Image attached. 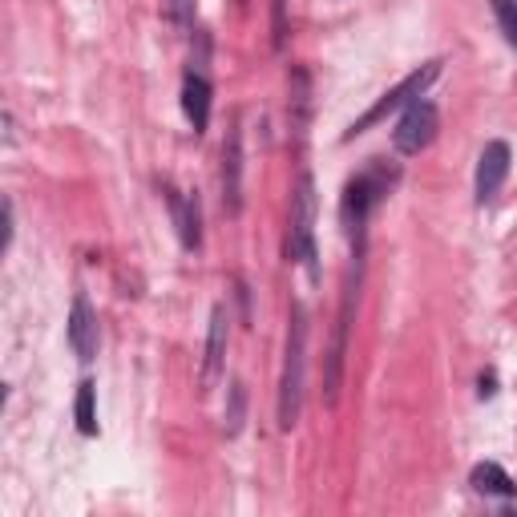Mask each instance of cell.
Wrapping results in <instances>:
<instances>
[{
    "label": "cell",
    "mask_w": 517,
    "mask_h": 517,
    "mask_svg": "<svg viewBox=\"0 0 517 517\" xmlns=\"http://www.w3.org/2000/svg\"><path fill=\"white\" fill-rule=\"evenodd\" d=\"M477 397H481V400H493V397H497V376H493V372H481V376H477Z\"/></svg>",
    "instance_id": "cell-20"
},
{
    "label": "cell",
    "mask_w": 517,
    "mask_h": 517,
    "mask_svg": "<svg viewBox=\"0 0 517 517\" xmlns=\"http://www.w3.org/2000/svg\"><path fill=\"white\" fill-rule=\"evenodd\" d=\"M234 291H239V307H243V324H251V291L243 279H234Z\"/></svg>",
    "instance_id": "cell-22"
},
{
    "label": "cell",
    "mask_w": 517,
    "mask_h": 517,
    "mask_svg": "<svg viewBox=\"0 0 517 517\" xmlns=\"http://www.w3.org/2000/svg\"><path fill=\"white\" fill-rule=\"evenodd\" d=\"M440 129V109L432 106L429 98H417L404 106V114L397 121V129H392V150H397L400 158H417L420 150L432 146V138H437Z\"/></svg>",
    "instance_id": "cell-6"
},
{
    "label": "cell",
    "mask_w": 517,
    "mask_h": 517,
    "mask_svg": "<svg viewBox=\"0 0 517 517\" xmlns=\"http://www.w3.org/2000/svg\"><path fill=\"white\" fill-rule=\"evenodd\" d=\"M304 384H307V312H304V304H291L284 376H279V429L284 432H291L299 425V412H304Z\"/></svg>",
    "instance_id": "cell-2"
},
{
    "label": "cell",
    "mask_w": 517,
    "mask_h": 517,
    "mask_svg": "<svg viewBox=\"0 0 517 517\" xmlns=\"http://www.w3.org/2000/svg\"><path fill=\"white\" fill-rule=\"evenodd\" d=\"M65 336H69V347L73 356H78L81 364H93L98 360V312H93L89 295L86 291H78L73 295V307H69V327H65Z\"/></svg>",
    "instance_id": "cell-10"
},
{
    "label": "cell",
    "mask_w": 517,
    "mask_h": 517,
    "mask_svg": "<svg viewBox=\"0 0 517 517\" xmlns=\"http://www.w3.org/2000/svg\"><path fill=\"white\" fill-rule=\"evenodd\" d=\"M194 13H199V0H166V21H171L178 33L194 29Z\"/></svg>",
    "instance_id": "cell-17"
},
{
    "label": "cell",
    "mask_w": 517,
    "mask_h": 517,
    "mask_svg": "<svg viewBox=\"0 0 517 517\" xmlns=\"http://www.w3.org/2000/svg\"><path fill=\"white\" fill-rule=\"evenodd\" d=\"M469 485H473L477 493H485V497H517L513 477L505 473L497 460H477L473 473H469Z\"/></svg>",
    "instance_id": "cell-14"
},
{
    "label": "cell",
    "mask_w": 517,
    "mask_h": 517,
    "mask_svg": "<svg viewBox=\"0 0 517 517\" xmlns=\"http://www.w3.org/2000/svg\"><path fill=\"white\" fill-rule=\"evenodd\" d=\"M287 118L295 138H307V121H312V73L304 65H291V98H287Z\"/></svg>",
    "instance_id": "cell-13"
},
{
    "label": "cell",
    "mask_w": 517,
    "mask_h": 517,
    "mask_svg": "<svg viewBox=\"0 0 517 517\" xmlns=\"http://www.w3.org/2000/svg\"><path fill=\"white\" fill-rule=\"evenodd\" d=\"M13 234H16V222H13V199H5V251H13Z\"/></svg>",
    "instance_id": "cell-21"
},
{
    "label": "cell",
    "mask_w": 517,
    "mask_h": 517,
    "mask_svg": "<svg viewBox=\"0 0 517 517\" xmlns=\"http://www.w3.org/2000/svg\"><path fill=\"white\" fill-rule=\"evenodd\" d=\"M162 194H166V206H171V219L178 227V239H182V247L191 251H202V199L199 191H174L171 182H162Z\"/></svg>",
    "instance_id": "cell-8"
},
{
    "label": "cell",
    "mask_w": 517,
    "mask_h": 517,
    "mask_svg": "<svg viewBox=\"0 0 517 517\" xmlns=\"http://www.w3.org/2000/svg\"><path fill=\"white\" fill-rule=\"evenodd\" d=\"M287 0H271V45H275V53L287 49Z\"/></svg>",
    "instance_id": "cell-18"
},
{
    "label": "cell",
    "mask_w": 517,
    "mask_h": 517,
    "mask_svg": "<svg viewBox=\"0 0 517 517\" xmlns=\"http://www.w3.org/2000/svg\"><path fill=\"white\" fill-rule=\"evenodd\" d=\"M73 417H78V432H81V437H98V384H93V380H81L78 384Z\"/></svg>",
    "instance_id": "cell-15"
},
{
    "label": "cell",
    "mask_w": 517,
    "mask_h": 517,
    "mask_svg": "<svg viewBox=\"0 0 517 517\" xmlns=\"http://www.w3.org/2000/svg\"><path fill=\"white\" fill-rule=\"evenodd\" d=\"M234 8H243V0H234Z\"/></svg>",
    "instance_id": "cell-24"
},
{
    "label": "cell",
    "mask_w": 517,
    "mask_h": 517,
    "mask_svg": "<svg viewBox=\"0 0 517 517\" xmlns=\"http://www.w3.org/2000/svg\"><path fill=\"white\" fill-rule=\"evenodd\" d=\"M227 344H231V312L227 304L211 307V327H206V356H202V392L219 384L222 368H227Z\"/></svg>",
    "instance_id": "cell-9"
},
{
    "label": "cell",
    "mask_w": 517,
    "mask_h": 517,
    "mask_svg": "<svg viewBox=\"0 0 517 517\" xmlns=\"http://www.w3.org/2000/svg\"><path fill=\"white\" fill-rule=\"evenodd\" d=\"M510 162H513V150L505 138H493V142H485L481 158H477V178H473V199L477 206H489L501 194L505 178H510Z\"/></svg>",
    "instance_id": "cell-7"
},
{
    "label": "cell",
    "mask_w": 517,
    "mask_h": 517,
    "mask_svg": "<svg viewBox=\"0 0 517 517\" xmlns=\"http://www.w3.org/2000/svg\"><path fill=\"white\" fill-rule=\"evenodd\" d=\"M440 69H445V61H440V57H432V61H425V65H420V69H412L408 78L400 81V86H392V89L384 93L380 101H376V106L368 109V114H364V118H356L352 126H347L344 142H352V138H356V134H364V129H368V126H376V121H384L388 114H397V109H404V106H408V101L425 98V93H429V86H432V81L440 78Z\"/></svg>",
    "instance_id": "cell-5"
},
{
    "label": "cell",
    "mask_w": 517,
    "mask_h": 517,
    "mask_svg": "<svg viewBox=\"0 0 517 517\" xmlns=\"http://www.w3.org/2000/svg\"><path fill=\"white\" fill-rule=\"evenodd\" d=\"M222 211L227 214H239L243 211V129L239 121L231 126L227 142H222Z\"/></svg>",
    "instance_id": "cell-11"
},
{
    "label": "cell",
    "mask_w": 517,
    "mask_h": 517,
    "mask_svg": "<svg viewBox=\"0 0 517 517\" xmlns=\"http://www.w3.org/2000/svg\"><path fill=\"white\" fill-rule=\"evenodd\" d=\"M211 106H214V86L211 78H206L202 69H186L182 78V114L191 121L194 134H206V126H211Z\"/></svg>",
    "instance_id": "cell-12"
},
{
    "label": "cell",
    "mask_w": 517,
    "mask_h": 517,
    "mask_svg": "<svg viewBox=\"0 0 517 517\" xmlns=\"http://www.w3.org/2000/svg\"><path fill=\"white\" fill-rule=\"evenodd\" d=\"M493 16H497V25H501L510 49H517V0H493Z\"/></svg>",
    "instance_id": "cell-19"
},
{
    "label": "cell",
    "mask_w": 517,
    "mask_h": 517,
    "mask_svg": "<svg viewBox=\"0 0 517 517\" xmlns=\"http://www.w3.org/2000/svg\"><path fill=\"white\" fill-rule=\"evenodd\" d=\"M364 247H368V243H352V263H347V275H344L340 312H336V332H332V347H327V364H324V400H327V404L340 400V384H344V356H347V332H352L356 304H360Z\"/></svg>",
    "instance_id": "cell-3"
},
{
    "label": "cell",
    "mask_w": 517,
    "mask_h": 517,
    "mask_svg": "<svg viewBox=\"0 0 517 517\" xmlns=\"http://www.w3.org/2000/svg\"><path fill=\"white\" fill-rule=\"evenodd\" d=\"M315 214H319V199H315V178L299 174L295 178V194H291V227H287V255L307 271V279L319 284L324 267H319V247H315Z\"/></svg>",
    "instance_id": "cell-4"
},
{
    "label": "cell",
    "mask_w": 517,
    "mask_h": 517,
    "mask_svg": "<svg viewBox=\"0 0 517 517\" xmlns=\"http://www.w3.org/2000/svg\"><path fill=\"white\" fill-rule=\"evenodd\" d=\"M5 146H16V121L8 109H5Z\"/></svg>",
    "instance_id": "cell-23"
},
{
    "label": "cell",
    "mask_w": 517,
    "mask_h": 517,
    "mask_svg": "<svg viewBox=\"0 0 517 517\" xmlns=\"http://www.w3.org/2000/svg\"><path fill=\"white\" fill-rule=\"evenodd\" d=\"M397 182H400V166L384 162V158H372L360 174L347 178L344 199H340V219H344L347 239H352V243H368V222H372L376 206L397 191Z\"/></svg>",
    "instance_id": "cell-1"
},
{
    "label": "cell",
    "mask_w": 517,
    "mask_h": 517,
    "mask_svg": "<svg viewBox=\"0 0 517 517\" xmlns=\"http://www.w3.org/2000/svg\"><path fill=\"white\" fill-rule=\"evenodd\" d=\"M243 425H247V384H243V380H231V388H227V408H222V429H227V437H239Z\"/></svg>",
    "instance_id": "cell-16"
}]
</instances>
